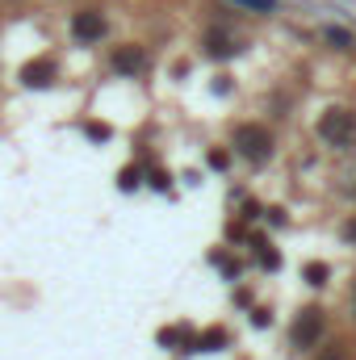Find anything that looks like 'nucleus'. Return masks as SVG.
Instances as JSON below:
<instances>
[{"label":"nucleus","instance_id":"f257e3e1","mask_svg":"<svg viewBox=\"0 0 356 360\" xmlns=\"http://www.w3.org/2000/svg\"><path fill=\"white\" fill-rule=\"evenodd\" d=\"M319 139L327 147H352L356 143V113L352 109H327L319 117Z\"/></svg>","mask_w":356,"mask_h":360},{"label":"nucleus","instance_id":"f03ea898","mask_svg":"<svg viewBox=\"0 0 356 360\" xmlns=\"http://www.w3.org/2000/svg\"><path fill=\"white\" fill-rule=\"evenodd\" d=\"M235 147H239V155H248V160H265L268 151H272V134H268L265 126H239L235 130Z\"/></svg>","mask_w":356,"mask_h":360},{"label":"nucleus","instance_id":"7ed1b4c3","mask_svg":"<svg viewBox=\"0 0 356 360\" xmlns=\"http://www.w3.org/2000/svg\"><path fill=\"white\" fill-rule=\"evenodd\" d=\"M323 327H327L323 310H302V314H298V323H293V331H289L293 348H314V344H319V335H323Z\"/></svg>","mask_w":356,"mask_h":360},{"label":"nucleus","instance_id":"20e7f679","mask_svg":"<svg viewBox=\"0 0 356 360\" xmlns=\"http://www.w3.org/2000/svg\"><path fill=\"white\" fill-rule=\"evenodd\" d=\"M101 34H105V17L96 8H84V13L72 17V38L76 42H101Z\"/></svg>","mask_w":356,"mask_h":360},{"label":"nucleus","instance_id":"39448f33","mask_svg":"<svg viewBox=\"0 0 356 360\" xmlns=\"http://www.w3.org/2000/svg\"><path fill=\"white\" fill-rule=\"evenodd\" d=\"M55 72H59V68H55L51 59H38V63H25V72H21V80H25L30 89H46V84L55 80Z\"/></svg>","mask_w":356,"mask_h":360},{"label":"nucleus","instance_id":"423d86ee","mask_svg":"<svg viewBox=\"0 0 356 360\" xmlns=\"http://www.w3.org/2000/svg\"><path fill=\"white\" fill-rule=\"evenodd\" d=\"M323 42L336 46V51H356V38L348 30H340V25H327V30H323Z\"/></svg>","mask_w":356,"mask_h":360},{"label":"nucleus","instance_id":"0eeeda50","mask_svg":"<svg viewBox=\"0 0 356 360\" xmlns=\"http://www.w3.org/2000/svg\"><path fill=\"white\" fill-rule=\"evenodd\" d=\"M113 68L126 72V76H134V72H143V55H139V51H117V55H113Z\"/></svg>","mask_w":356,"mask_h":360},{"label":"nucleus","instance_id":"6e6552de","mask_svg":"<svg viewBox=\"0 0 356 360\" xmlns=\"http://www.w3.org/2000/svg\"><path fill=\"white\" fill-rule=\"evenodd\" d=\"M210 55H214V59H227V55H235V42H231L222 30H214V34H210Z\"/></svg>","mask_w":356,"mask_h":360},{"label":"nucleus","instance_id":"1a4fd4ad","mask_svg":"<svg viewBox=\"0 0 356 360\" xmlns=\"http://www.w3.org/2000/svg\"><path fill=\"white\" fill-rule=\"evenodd\" d=\"M222 344H227V331H218V327H214V331H205L201 340H193V348H205V352H218Z\"/></svg>","mask_w":356,"mask_h":360},{"label":"nucleus","instance_id":"9d476101","mask_svg":"<svg viewBox=\"0 0 356 360\" xmlns=\"http://www.w3.org/2000/svg\"><path fill=\"white\" fill-rule=\"evenodd\" d=\"M160 344H189V348H193V331H189V327H172V331H160Z\"/></svg>","mask_w":356,"mask_h":360},{"label":"nucleus","instance_id":"9b49d317","mask_svg":"<svg viewBox=\"0 0 356 360\" xmlns=\"http://www.w3.org/2000/svg\"><path fill=\"white\" fill-rule=\"evenodd\" d=\"M231 4H239V8H248V13H272V8H276V0H231Z\"/></svg>","mask_w":356,"mask_h":360},{"label":"nucleus","instance_id":"f8f14e48","mask_svg":"<svg viewBox=\"0 0 356 360\" xmlns=\"http://www.w3.org/2000/svg\"><path fill=\"white\" fill-rule=\"evenodd\" d=\"M306 276H310V285H323V281H327V264H310Z\"/></svg>","mask_w":356,"mask_h":360},{"label":"nucleus","instance_id":"ddd939ff","mask_svg":"<svg viewBox=\"0 0 356 360\" xmlns=\"http://www.w3.org/2000/svg\"><path fill=\"white\" fill-rule=\"evenodd\" d=\"M117 184H122V188H134V184H139V168H126V172H122V180H117Z\"/></svg>","mask_w":356,"mask_h":360},{"label":"nucleus","instance_id":"4468645a","mask_svg":"<svg viewBox=\"0 0 356 360\" xmlns=\"http://www.w3.org/2000/svg\"><path fill=\"white\" fill-rule=\"evenodd\" d=\"M89 139H109V126H89Z\"/></svg>","mask_w":356,"mask_h":360},{"label":"nucleus","instance_id":"2eb2a0df","mask_svg":"<svg viewBox=\"0 0 356 360\" xmlns=\"http://www.w3.org/2000/svg\"><path fill=\"white\" fill-rule=\"evenodd\" d=\"M323 360H344V352H340V348H331V352H323Z\"/></svg>","mask_w":356,"mask_h":360}]
</instances>
